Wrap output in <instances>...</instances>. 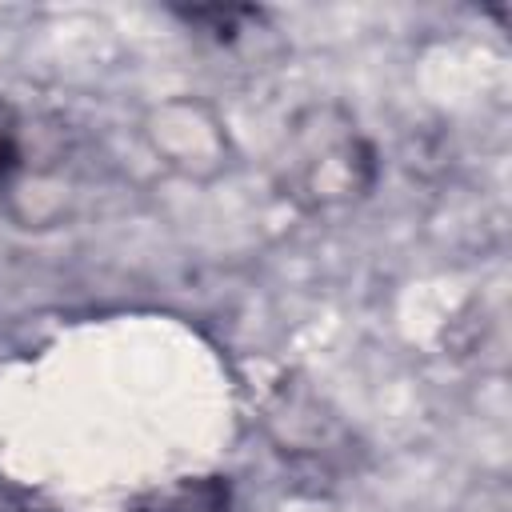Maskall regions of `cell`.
Wrapping results in <instances>:
<instances>
[{
  "instance_id": "6da1fadb",
  "label": "cell",
  "mask_w": 512,
  "mask_h": 512,
  "mask_svg": "<svg viewBox=\"0 0 512 512\" xmlns=\"http://www.w3.org/2000/svg\"><path fill=\"white\" fill-rule=\"evenodd\" d=\"M376 148L340 104H308L292 116L276 156L280 192L308 216L360 204L376 188Z\"/></svg>"
},
{
  "instance_id": "5b68a950",
  "label": "cell",
  "mask_w": 512,
  "mask_h": 512,
  "mask_svg": "<svg viewBox=\"0 0 512 512\" xmlns=\"http://www.w3.org/2000/svg\"><path fill=\"white\" fill-rule=\"evenodd\" d=\"M0 512H56V508L40 492H32V488L0 476Z\"/></svg>"
},
{
  "instance_id": "7a4b0ae2",
  "label": "cell",
  "mask_w": 512,
  "mask_h": 512,
  "mask_svg": "<svg viewBox=\"0 0 512 512\" xmlns=\"http://www.w3.org/2000/svg\"><path fill=\"white\" fill-rule=\"evenodd\" d=\"M144 140L164 168L184 180H216L232 164V136L224 116L200 96H168L148 108Z\"/></svg>"
},
{
  "instance_id": "3957f363",
  "label": "cell",
  "mask_w": 512,
  "mask_h": 512,
  "mask_svg": "<svg viewBox=\"0 0 512 512\" xmlns=\"http://www.w3.org/2000/svg\"><path fill=\"white\" fill-rule=\"evenodd\" d=\"M132 512H228V484H220L216 476L180 480L164 492L144 496Z\"/></svg>"
},
{
  "instance_id": "277c9868",
  "label": "cell",
  "mask_w": 512,
  "mask_h": 512,
  "mask_svg": "<svg viewBox=\"0 0 512 512\" xmlns=\"http://www.w3.org/2000/svg\"><path fill=\"white\" fill-rule=\"evenodd\" d=\"M24 116L0 100V184H8L16 172H20V160H24Z\"/></svg>"
}]
</instances>
